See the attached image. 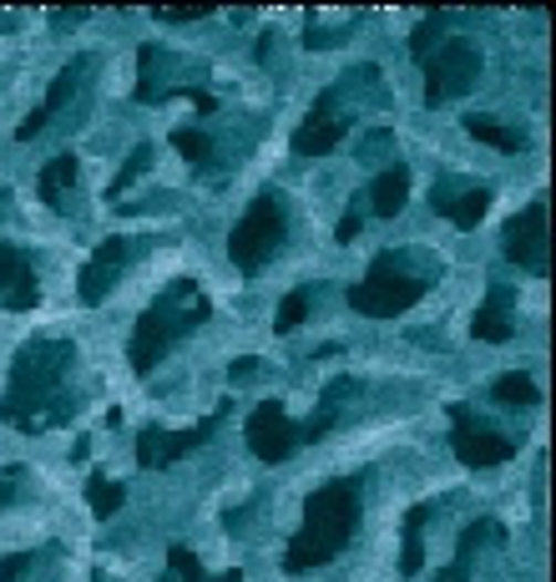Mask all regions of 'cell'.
<instances>
[{"label": "cell", "instance_id": "cell-3", "mask_svg": "<svg viewBox=\"0 0 556 582\" xmlns=\"http://www.w3.org/2000/svg\"><path fill=\"white\" fill-rule=\"evenodd\" d=\"M208 314H213V304H208V294H202L192 279H178L172 289H162L143 310L137 330H132V345H127L132 370L147 375L153 365H162L167 350L178 345V340H188L198 324H208Z\"/></svg>", "mask_w": 556, "mask_h": 582}, {"label": "cell", "instance_id": "cell-4", "mask_svg": "<svg viewBox=\"0 0 556 582\" xmlns=\"http://www.w3.org/2000/svg\"><path fill=\"white\" fill-rule=\"evenodd\" d=\"M284 233H289V202L279 198V193H259V198L249 202V214L238 218L233 233H228V259L243 273H259L263 263L279 253Z\"/></svg>", "mask_w": 556, "mask_h": 582}, {"label": "cell", "instance_id": "cell-2", "mask_svg": "<svg viewBox=\"0 0 556 582\" xmlns=\"http://www.w3.org/2000/svg\"><path fill=\"white\" fill-rule=\"evenodd\" d=\"M359 511H365L359 481H329V487L314 491V497L304 501V527L294 532V542H289V552H284V572L298 578V572H314V568L339 558L359 527Z\"/></svg>", "mask_w": 556, "mask_h": 582}, {"label": "cell", "instance_id": "cell-34", "mask_svg": "<svg viewBox=\"0 0 556 582\" xmlns=\"http://www.w3.org/2000/svg\"><path fill=\"white\" fill-rule=\"evenodd\" d=\"M202 582H243V572L228 568V572H218V578H202Z\"/></svg>", "mask_w": 556, "mask_h": 582}, {"label": "cell", "instance_id": "cell-29", "mask_svg": "<svg viewBox=\"0 0 556 582\" xmlns=\"http://www.w3.org/2000/svg\"><path fill=\"white\" fill-rule=\"evenodd\" d=\"M259 365H263L259 355H243V360H233V365H228V375H233V381H253V375H259Z\"/></svg>", "mask_w": 556, "mask_h": 582}, {"label": "cell", "instance_id": "cell-21", "mask_svg": "<svg viewBox=\"0 0 556 582\" xmlns=\"http://www.w3.org/2000/svg\"><path fill=\"white\" fill-rule=\"evenodd\" d=\"M491 395H496L501 405H511V410H526V405H536V381L521 375V370H511V375H501V381L491 385Z\"/></svg>", "mask_w": 556, "mask_h": 582}, {"label": "cell", "instance_id": "cell-22", "mask_svg": "<svg viewBox=\"0 0 556 582\" xmlns=\"http://www.w3.org/2000/svg\"><path fill=\"white\" fill-rule=\"evenodd\" d=\"M86 501H92V511L102 517V522H107L112 511H117L122 501H127V487H122V481H112V476L96 471L92 481H86Z\"/></svg>", "mask_w": 556, "mask_h": 582}, {"label": "cell", "instance_id": "cell-8", "mask_svg": "<svg viewBox=\"0 0 556 582\" xmlns=\"http://www.w3.org/2000/svg\"><path fill=\"white\" fill-rule=\"evenodd\" d=\"M450 410V446H455V456H461V466H471V471H485V466H501L516 456V440L501 436V430H485L481 420L465 410V405H445Z\"/></svg>", "mask_w": 556, "mask_h": 582}, {"label": "cell", "instance_id": "cell-28", "mask_svg": "<svg viewBox=\"0 0 556 582\" xmlns=\"http://www.w3.org/2000/svg\"><path fill=\"white\" fill-rule=\"evenodd\" d=\"M31 562H36V558H31V552H11V558L0 562V582H21Z\"/></svg>", "mask_w": 556, "mask_h": 582}, {"label": "cell", "instance_id": "cell-30", "mask_svg": "<svg viewBox=\"0 0 556 582\" xmlns=\"http://www.w3.org/2000/svg\"><path fill=\"white\" fill-rule=\"evenodd\" d=\"M157 21H202V15H213L208 11V6H192V11H162V6H157Z\"/></svg>", "mask_w": 556, "mask_h": 582}, {"label": "cell", "instance_id": "cell-7", "mask_svg": "<svg viewBox=\"0 0 556 582\" xmlns=\"http://www.w3.org/2000/svg\"><path fill=\"white\" fill-rule=\"evenodd\" d=\"M223 410H228V405H218L213 416L192 420L188 430H162V426L137 430V466H143V471H167V466H178L182 456H192L202 440L213 436L218 420H223Z\"/></svg>", "mask_w": 556, "mask_h": 582}, {"label": "cell", "instance_id": "cell-20", "mask_svg": "<svg viewBox=\"0 0 556 582\" xmlns=\"http://www.w3.org/2000/svg\"><path fill=\"white\" fill-rule=\"evenodd\" d=\"M465 132H471L475 143H485V147H496V153H521V132H511V127H501L496 117H465Z\"/></svg>", "mask_w": 556, "mask_h": 582}, {"label": "cell", "instance_id": "cell-24", "mask_svg": "<svg viewBox=\"0 0 556 582\" xmlns=\"http://www.w3.org/2000/svg\"><path fill=\"white\" fill-rule=\"evenodd\" d=\"M304 314H308V294H304V289H294V294L279 304V314H273V330H279V334H294L298 324H304Z\"/></svg>", "mask_w": 556, "mask_h": 582}, {"label": "cell", "instance_id": "cell-14", "mask_svg": "<svg viewBox=\"0 0 556 582\" xmlns=\"http://www.w3.org/2000/svg\"><path fill=\"white\" fill-rule=\"evenodd\" d=\"M344 132H349V122H339L329 112V92L308 107V117L298 122V132H294V153L298 157H324V153H334V147L344 143Z\"/></svg>", "mask_w": 556, "mask_h": 582}, {"label": "cell", "instance_id": "cell-31", "mask_svg": "<svg viewBox=\"0 0 556 582\" xmlns=\"http://www.w3.org/2000/svg\"><path fill=\"white\" fill-rule=\"evenodd\" d=\"M15 481H21V466H6V471H0V507L15 497Z\"/></svg>", "mask_w": 556, "mask_h": 582}, {"label": "cell", "instance_id": "cell-11", "mask_svg": "<svg viewBox=\"0 0 556 582\" xmlns=\"http://www.w3.org/2000/svg\"><path fill=\"white\" fill-rule=\"evenodd\" d=\"M132 243L137 238H107V243H96V253L82 263V279H76V294H82V304H102V299L112 294V284L122 279V269H127L132 259Z\"/></svg>", "mask_w": 556, "mask_h": 582}, {"label": "cell", "instance_id": "cell-5", "mask_svg": "<svg viewBox=\"0 0 556 582\" xmlns=\"http://www.w3.org/2000/svg\"><path fill=\"white\" fill-rule=\"evenodd\" d=\"M420 299H426V279L405 269L395 253H379L365 279L349 284V304L359 314H369V320H395V314H405Z\"/></svg>", "mask_w": 556, "mask_h": 582}, {"label": "cell", "instance_id": "cell-26", "mask_svg": "<svg viewBox=\"0 0 556 582\" xmlns=\"http://www.w3.org/2000/svg\"><path fill=\"white\" fill-rule=\"evenodd\" d=\"M436 41H440V15H426V21H420V25L410 31V56H420V61H426Z\"/></svg>", "mask_w": 556, "mask_h": 582}, {"label": "cell", "instance_id": "cell-32", "mask_svg": "<svg viewBox=\"0 0 556 582\" xmlns=\"http://www.w3.org/2000/svg\"><path fill=\"white\" fill-rule=\"evenodd\" d=\"M355 233H359V214H344V218H339V228H334V238H339V243H349Z\"/></svg>", "mask_w": 556, "mask_h": 582}, {"label": "cell", "instance_id": "cell-9", "mask_svg": "<svg viewBox=\"0 0 556 582\" xmlns=\"http://www.w3.org/2000/svg\"><path fill=\"white\" fill-rule=\"evenodd\" d=\"M501 253L526 273H546V198H532L501 233Z\"/></svg>", "mask_w": 556, "mask_h": 582}, {"label": "cell", "instance_id": "cell-1", "mask_svg": "<svg viewBox=\"0 0 556 582\" xmlns=\"http://www.w3.org/2000/svg\"><path fill=\"white\" fill-rule=\"evenodd\" d=\"M72 365H76V345H66V340H36V345H25L11 365V385H6L0 416L11 420L15 430L61 426L76 410L72 395H66Z\"/></svg>", "mask_w": 556, "mask_h": 582}, {"label": "cell", "instance_id": "cell-18", "mask_svg": "<svg viewBox=\"0 0 556 582\" xmlns=\"http://www.w3.org/2000/svg\"><path fill=\"white\" fill-rule=\"evenodd\" d=\"M471 334L485 340V345H506L511 340V314H506V289H491L481 310L471 314Z\"/></svg>", "mask_w": 556, "mask_h": 582}, {"label": "cell", "instance_id": "cell-17", "mask_svg": "<svg viewBox=\"0 0 556 582\" xmlns=\"http://www.w3.org/2000/svg\"><path fill=\"white\" fill-rule=\"evenodd\" d=\"M426 517H430V501H420V507H410L405 511V522H400V537H405V547H400V578H420V568H426Z\"/></svg>", "mask_w": 556, "mask_h": 582}, {"label": "cell", "instance_id": "cell-25", "mask_svg": "<svg viewBox=\"0 0 556 582\" xmlns=\"http://www.w3.org/2000/svg\"><path fill=\"white\" fill-rule=\"evenodd\" d=\"M172 147H178L188 163H213V143L202 137V132H192V127H178L172 132Z\"/></svg>", "mask_w": 556, "mask_h": 582}, {"label": "cell", "instance_id": "cell-10", "mask_svg": "<svg viewBox=\"0 0 556 582\" xmlns=\"http://www.w3.org/2000/svg\"><path fill=\"white\" fill-rule=\"evenodd\" d=\"M243 436H249L253 456H259V461H269V466L289 461V456L304 446V440H298V426L289 420V410H284L279 401L259 405V410L249 416V430H243Z\"/></svg>", "mask_w": 556, "mask_h": 582}, {"label": "cell", "instance_id": "cell-19", "mask_svg": "<svg viewBox=\"0 0 556 582\" xmlns=\"http://www.w3.org/2000/svg\"><path fill=\"white\" fill-rule=\"evenodd\" d=\"M405 198H410V173H405V167H385L375 178V188H369L375 218H395L405 208Z\"/></svg>", "mask_w": 556, "mask_h": 582}, {"label": "cell", "instance_id": "cell-15", "mask_svg": "<svg viewBox=\"0 0 556 582\" xmlns=\"http://www.w3.org/2000/svg\"><path fill=\"white\" fill-rule=\"evenodd\" d=\"M76 173H82V163H76V153H61V157H51V163L41 167L36 193H41V202H46L51 214H66V208H72Z\"/></svg>", "mask_w": 556, "mask_h": 582}, {"label": "cell", "instance_id": "cell-23", "mask_svg": "<svg viewBox=\"0 0 556 582\" xmlns=\"http://www.w3.org/2000/svg\"><path fill=\"white\" fill-rule=\"evenodd\" d=\"M147 167H153V143H143V147H132V153H127V163H122V173H117V178L107 183V198H122V193H127L132 183L143 178Z\"/></svg>", "mask_w": 556, "mask_h": 582}, {"label": "cell", "instance_id": "cell-27", "mask_svg": "<svg viewBox=\"0 0 556 582\" xmlns=\"http://www.w3.org/2000/svg\"><path fill=\"white\" fill-rule=\"evenodd\" d=\"M167 562H172V572H178L182 582H202V578H208V572H202V562L192 558L188 547H172V552H167Z\"/></svg>", "mask_w": 556, "mask_h": 582}, {"label": "cell", "instance_id": "cell-6", "mask_svg": "<svg viewBox=\"0 0 556 582\" xmlns=\"http://www.w3.org/2000/svg\"><path fill=\"white\" fill-rule=\"evenodd\" d=\"M475 76H481V51L471 41H445L436 56H426V102L440 107V102H455L461 92H471Z\"/></svg>", "mask_w": 556, "mask_h": 582}, {"label": "cell", "instance_id": "cell-12", "mask_svg": "<svg viewBox=\"0 0 556 582\" xmlns=\"http://www.w3.org/2000/svg\"><path fill=\"white\" fill-rule=\"evenodd\" d=\"M0 304L15 314L36 310L41 304V279L36 269H31V259H25L15 243H0Z\"/></svg>", "mask_w": 556, "mask_h": 582}, {"label": "cell", "instance_id": "cell-13", "mask_svg": "<svg viewBox=\"0 0 556 582\" xmlns=\"http://www.w3.org/2000/svg\"><path fill=\"white\" fill-rule=\"evenodd\" d=\"M86 72H92V56H76L72 66H61L56 82H51V92H46V102H41L36 112H25V122L15 127V143H31V137H41V132H46V122L56 117V112L66 107V102H72V92L82 86Z\"/></svg>", "mask_w": 556, "mask_h": 582}, {"label": "cell", "instance_id": "cell-33", "mask_svg": "<svg viewBox=\"0 0 556 582\" xmlns=\"http://www.w3.org/2000/svg\"><path fill=\"white\" fill-rule=\"evenodd\" d=\"M436 582H471V568H461V562H450V568L440 572Z\"/></svg>", "mask_w": 556, "mask_h": 582}, {"label": "cell", "instance_id": "cell-16", "mask_svg": "<svg viewBox=\"0 0 556 582\" xmlns=\"http://www.w3.org/2000/svg\"><path fill=\"white\" fill-rule=\"evenodd\" d=\"M430 208L445 214L455 228H475L485 218V208H491V193H485V188H465V193L436 188V193H430Z\"/></svg>", "mask_w": 556, "mask_h": 582}]
</instances>
